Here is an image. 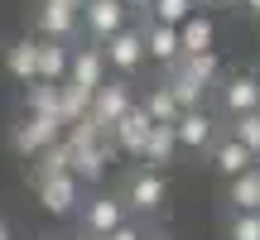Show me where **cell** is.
<instances>
[{
  "mask_svg": "<svg viewBox=\"0 0 260 240\" xmlns=\"http://www.w3.org/2000/svg\"><path fill=\"white\" fill-rule=\"evenodd\" d=\"M212 5H241V0H212Z\"/></svg>",
  "mask_w": 260,
  "mask_h": 240,
  "instance_id": "836d02e7",
  "label": "cell"
},
{
  "mask_svg": "<svg viewBox=\"0 0 260 240\" xmlns=\"http://www.w3.org/2000/svg\"><path fill=\"white\" fill-rule=\"evenodd\" d=\"M34 29H39L34 38H53V44H68V38L82 29V15H77V10H68V5H58V0H44V5H39Z\"/></svg>",
  "mask_w": 260,
  "mask_h": 240,
  "instance_id": "9c48e42d",
  "label": "cell"
},
{
  "mask_svg": "<svg viewBox=\"0 0 260 240\" xmlns=\"http://www.w3.org/2000/svg\"><path fill=\"white\" fill-rule=\"evenodd\" d=\"M164 87H169V96L178 101V111H198V106H203V96H207V87L193 82V77H188L178 63L169 67V82H164Z\"/></svg>",
  "mask_w": 260,
  "mask_h": 240,
  "instance_id": "d6986e66",
  "label": "cell"
},
{
  "mask_svg": "<svg viewBox=\"0 0 260 240\" xmlns=\"http://www.w3.org/2000/svg\"><path fill=\"white\" fill-rule=\"evenodd\" d=\"M63 144H68V139H63ZM68 154H73V158H68V173H73L82 187L87 183H102V178L111 173V164H116V144H111V139H96V144H68Z\"/></svg>",
  "mask_w": 260,
  "mask_h": 240,
  "instance_id": "7a4b0ae2",
  "label": "cell"
},
{
  "mask_svg": "<svg viewBox=\"0 0 260 240\" xmlns=\"http://www.w3.org/2000/svg\"><path fill=\"white\" fill-rule=\"evenodd\" d=\"M68 82L96 92V87L106 82V58H102V48H73V53H68Z\"/></svg>",
  "mask_w": 260,
  "mask_h": 240,
  "instance_id": "8fae6325",
  "label": "cell"
},
{
  "mask_svg": "<svg viewBox=\"0 0 260 240\" xmlns=\"http://www.w3.org/2000/svg\"><path fill=\"white\" fill-rule=\"evenodd\" d=\"M174 135H178V149H203L217 139V125L212 115H207V106H198V111H183L174 120Z\"/></svg>",
  "mask_w": 260,
  "mask_h": 240,
  "instance_id": "7c38bea8",
  "label": "cell"
},
{
  "mask_svg": "<svg viewBox=\"0 0 260 240\" xmlns=\"http://www.w3.org/2000/svg\"><path fill=\"white\" fill-rule=\"evenodd\" d=\"M149 130H154V120L145 115V106H130V111L116 120V130H111V144H116V154H125V158H140V149H145V139H149Z\"/></svg>",
  "mask_w": 260,
  "mask_h": 240,
  "instance_id": "ba28073f",
  "label": "cell"
},
{
  "mask_svg": "<svg viewBox=\"0 0 260 240\" xmlns=\"http://www.w3.org/2000/svg\"><path fill=\"white\" fill-rule=\"evenodd\" d=\"M164 197H169L164 173H154V168H135V173L125 178L121 202H125V212H159V207H164Z\"/></svg>",
  "mask_w": 260,
  "mask_h": 240,
  "instance_id": "5b68a950",
  "label": "cell"
},
{
  "mask_svg": "<svg viewBox=\"0 0 260 240\" xmlns=\"http://www.w3.org/2000/svg\"><path fill=\"white\" fill-rule=\"evenodd\" d=\"M87 106H92V92H87V87H77V82H58V120H63V125L82 120Z\"/></svg>",
  "mask_w": 260,
  "mask_h": 240,
  "instance_id": "7402d4cb",
  "label": "cell"
},
{
  "mask_svg": "<svg viewBox=\"0 0 260 240\" xmlns=\"http://www.w3.org/2000/svg\"><path fill=\"white\" fill-rule=\"evenodd\" d=\"M226 183H232V207L236 212H260V164L236 173V178H226Z\"/></svg>",
  "mask_w": 260,
  "mask_h": 240,
  "instance_id": "44dd1931",
  "label": "cell"
},
{
  "mask_svg": "<svg viewBox=\"0 0 260 240\" xmlns=\"http://www.w3.org/2000/svg\"><path fill=\"white\" fill-rule=\"evenodd\" d=\"M174 149H178V135H174V125H154L135 164H140V168H154V173H164V164L174 158Z\"/></svg>",
  "mask_w": 260,
  "mask_h": 240,
  "instance_id": "5bb4252c",
  "label": "cell"
},
{
  "mask_svg": "<svg viewBox=\"0 0 260 240\" xmlns=\"http://www.w3.org/2000/svg\"><path fill=\"white\" fill-rule=\"evenodd\" d=\"M145 240H164V235H145Z\"/></svg>",
  "mask_w": 260,
  "mask_h": 240,
  "instance_id": "d590c367",
  "label": "cell"
},
{
  "mask_svg": "<svg viewBox=\"0 0 260 240\" xmlns=\"http://www.w3.org/2000/svg\"><path fill=\"white\" fill-rule=\"evenodd\" d=\"M68 53L73 48L53 44V38H39V82H68Z\"/></svg>",
  "mask_w": 260,
  "mask_h": 240,
  "instance_id": "ffe728a7",
  "label": "cell"
},
{
  "mask_svg": "<svg viewBox=\"0 0 260 240\" xmlns=\"http://www.w3.org/2000/svg\"><path fill=\"white\" fill-rule=\"evenodd\" d=\"M96 240H145V231H140L135 221H121L116 231H106V235H96Z\"/></svg>",
  "mask_w": 260,
  "mask_h": 240,
  "instance_id": "f1b7e54d",
  "label": "cell"
},
{
  "mask_svg": "<svg viewBox=\"0 0 260 240\" xmlns=\"http://www.w3.org/2000/svg\"><path fill=\"white\" fill-rule=\"evenodd\" d=\"M63 120H53V115H19L15 125H10V144H15V154H24V158H39L48 144H58L63 139Z\"/></svg>",
  "mask_w": 260,
  "mask_h": 240,
  "instance_id": "6da1fadb",
  "label": "cell"
},
{
  "mask_svg": "<svg viewBox=\"0 0 260 240\" xmlns=\"http://www.w3.org/2000/svg\"><path fill=\"white\" fill-rule=\"evenodd\" d=\"M77 216H82V235H106V231H116L121 221H130L125 216V202L121 197H111V192H102V197H87L82 207H77Z\"/></svg>",
  "mask_w": 260,
  "mask_h": 240,
  "instance_id": "8992f818",
  "label": "cell"
},
{
  "mask_svg": "<svg viewBox=\"0 0 260 240\" xmlns=\"http://www.w3.org/2000/svg\"><path fill=\"white\" fill-rule=\"evenodd\" d=\"M82 24H87L92 38H111L116 29L130 24V10H125V0H87L82 5Z\"/></svg>",
  "mask_w": 260,
  "mask_h": 240,
  "instance_id": "30bf717a",
  "label": "cell"
},
{
  "mask_svg": "<svg viewBox=\"0 0 260 240\" xmlns=\"http://www.w3.org/2000/svg\"><path fill=\"white\" fill-rule=\"evenodd\" d=\"M58 5H68V10H77V15H82V5H87V0H58Z\"/></svg>",
  "mask_w": 260,
  "mask_h": 240,
  "instance_id": "4dcf8cb0",
  "label": "cell"
},
{
  "mask_svg": "<svg viewBox=\"0 0 260 240\" xmlns=\"http://www.w3.org/2000/svg\"><path fill=\"white\" fill-rule=\"evenodd\" d=\"M222 106L232 115H246V111H260V82L255 77H232L222 92Z\"/></svg>",
  "mask_w": 260,
  "mask_h": 240,
  "instance_id": "ac0fdd59",
  "label": "cell"
},
{
  "mask_svg": "<svg viewBox=\"0 0 260 240\" xmlns=\"http://www.w3.org/2000/svg\"><path fill=\"white\" fill-rule=\"evenodd\" d=\"M241 10H251V15H260V0H241Z\"/></svg>",
  "mask_w": 260,
  "mask_h": 240,
  "instance_id": "1f68e13d",
  "label": "cell"
},
{
  "mask_svg": "<svg viewBox=\"0 0 260 240\" xmlns=\"http://www.w3.org/2000/svg\"><path fill=\"white\" fill-rule=\"evenodd\" d=\"M5 67H10V77L15 82H39V38H15L10 44V53H5Z\"/></svg>",
  "mask_w": 260,
  "mask_h": 240,
  "instance_id": "9a60e30c",
  "label": "cell"
},
{
  "mask_svg": "<svg viewBox=\"0 0 260 240\" xmlns=\"http://www.w3.org/2000/svg\"><path fill=\"white\" fill-rule=\"evenodd\" d=\"M154 0H125V10H149Z\"/></svg>",
  "mask_w": 260,
  "mask_h": 240,
  "instance_id": "f546056e",
  "label": "cell"
},
{
  "mask_svg": "<svg viewBox=\"0 0 260 240\" xmlns=\"http://www.w3.org/2000/svg\"><path fill=\"white\" fill-rule=\"evenodd\" d=\"M39 187V207H44L48 216H77V207H82V183H77L73 173H44L34 178Z\"/></svg>",
  "mask_w": 260,
  "mask_h": 240,
  "instance_id": "3957f363",
  "label": "cell"
},
{
  "mask_svg": "<svg viewBox=\"0 0 260 240\" xmlns=\"http://www.w3.org/2000/svg\"><path fill=\"white\" fill-rule=\"evenodd\" d=\"M140 106H145V115L154 120V125H174V120L183 115V111H178V101L169 96V87H164V82H159V87H149V96H145Z\"/></svg>",
  "mask_w": 260,
  "mask_h": 240,
  "instance_id": "cb8c5ba5",
  "label": "cell"
},
{
  "mask_svg": "<svg viewBox=\"0 0 260 240\" xmlns=\"http://www.w3.org/2000/svg\"><path fill=\"white\" fill-rule=\"evenodd\" d=\"M188 15H198V5L193 0H154V5H149V19H154V24H183Z\"/></svg>",
  "mask_w": 260,
  "mask_h": 240,
  "instance_id": "4316f807",
  "label": "cell"
},
{
  "mask_svg": "<svg viewBox=\"0 0 260 240\" xmlns=\"http://www.w3.org/2000/svg\"><path fill=\"white\" fill-rule=\"evenodd\" d=\"M140 34H145V58H154V63H164V67H174L178 58H183L174 24H154V19H149V29H140Z\"/></svg>",
  "mask_w": 260,
  "mask_h": 240,
  "instance_id": "4fadbf2b",
  "label": "cell"
},
{
  "mask_svg": "<svg viewBox=\"0 0 260 240\" xmlns=\"http://www.w3.org/2000/svg\"><path fill=\"white\" fill-rule=\"evenodd\" d=\"M232 139H236V144H246L255 154V164H260V111L232 115Z\"/></svg>",
  "mask_w": 260,
  "mask_h": 240,
  "instance_id": "484cf974",
  "label": "cell"
},
{
  "mask_svg": "<svg viewBox=\"0 0 260 240\" xmlns=\"http://www.w3.org/2000/svg\"><path fill=\"white\" fill-rule=\"evenodd\" d=\"M73 240H92V235H73Z\"/></svg>",
  "mask_w": 260,
  "mask_h": 240,
  "instance_id": "e575fe53",
  "label": "cell"
},
{
  "mask_svg": "<svg viewBox=\"0 0 260 240\" xmlns=\"http://www.w3.org/2000/svg\"><path fill=\"white\" fill-rule=\"evenodd\" d=\"M212 164H217L222 178H236V173H246V168H255V154L226 135V139H212Z\"/></svg>",
  "mask_w": 260,
  "mask_h": 240,
  "instance_id": "2e32d148",
  "label": "cell"
},
{
  "mask_svg": "<svg viewBox=\"0 0 260 240\" xmlns=\"http://www.w3.org/2000/svg\"><path fill=\"white\" fill-rule=\"evenodd\" d=\"M178 67H183L193 82H203V87H212L217 82V48H207V53H188V58H178Z\"/></svg>",
  "mask_w": 260,
  "mask_h": 240,
  "instance_id": "d4e9b609",
  "label": "cell"
},
{
  "mask_svg": "<svg viewBox=\"0 0 260 240\" xmlns=\"http://www.w3.org/2000/svg\"><path fill=\"white\" fill-rule=\"evenodd\" d=\"M0 240H10V226H5V221H0Z\"/></svg>",
  "mask_w": 260,
  "mask_h": 240,
  "instance_id": "d6a6232c",
  "label": "cell"
},
{
  "mask_svg": "<svg viewBox=\"0 0 260 240\" xmlns=\"http://www.w3.org/2000/svg\"><path fill=\"white\" fill-rule=\"evenodd\" d=\"M24 115H53L58 120V82H29L24 87Z\"/></svg>",
  "mask_w": 260,
  "mask_h": 240,
  "instance_id": "603a6c76",
  "label": "cell"
},
{
  "mask_svg": "<svg viewBox=\"0 0 260 240\" xmlns=\"http://www.w3.org/2000/svg\"><path fill=\"white\" fill-rule=\"evenodd\" d=\"M212 38H217V29H212V19H207L203 10L188 15L183 24H178V48H183V58H188V53H207Z\"/></svg>",
  "mask_w": 260,
  "mask_h": 240,
  "instance_id": "e0dca14e",
  "label": "cell"
},
{
  "mask_svg": "<svg viewBox=\"0 0 260 240\" xmlns=\"http://www.w3.org/2000/svg\"><path fill=\"white\" fill-rule=\"evenodd\" d=\"M102 58H106V67H116V72H135L140 63H145V34L140 29H116L111 38H102Z\"/></svg>",
  "mask_w": 260,
  "mask_h": 240,
  "instance_id": "52a82bcc",
  "label": "cell"
},
{
  "mask_svg": "<svg viewBox=\"0 0 260 240\" xmlns=\"http://www.w3.org/2000/svg\"><path fill=\"white\" fill-rule=\"evenodd\" d=\"M226 235H232V240H260V212H236Z\"/></svg>",
  "mask_w": 260,
  "mask_h": 240,
  "instance_id": "83f0119b",
  "label": "cell"
},
{
  "mask_svg": "<svg viewBox=\"0 0 260 240\" xmlns=\"http://www.w3.org/2000/svg\"><path fill=\"white\" fill-rule=\"evenodd\" d=\"M255 82H260V72H255Z\"/></svg>",
  "mask_w": 260,
  "mask_h": 240,
  "instance_id": "8d00e7d4",
  "label": "cell"
},
{
  "mask_svg": "<svg viewBox=\"0 0 260 240\" xmlns=\"http://www.w3.org/2000/svg\"><path fill=\"white\" fill-rule=\"evenodd\" d=\"M130 106H135V96H130V87H125V77H106L102 87L92 92V106H87V115L96 120V125L111 135L116 130V120H121Z\"/></svg>",
  "mask_w": 260,
  "mask_h": 240,
  "instance_id": "277c9868",
  "label": "cell"
}]
</instances>
